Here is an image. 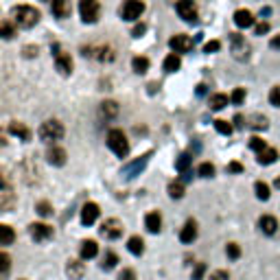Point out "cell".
<instances>
[{
  "mask_svg": "<svg viewBox=\"0 0 280 280\" xmlns=\"http://www.w3.org/2000/svg\"><path fill=\"white\" fill-rule=\"evenodd\" d=\"M11 16H13V22H16L18 26H22V29H31V26H35L37 22H40V11L29 7V4L13 7Z\"/></svg>",
  "mask_w": 280,
  "mask_h": 280,
  "instance_id": "cell-1",
  "label": "cell"
},
{
  "mask_svg": "<svg viewBox=\"0 0 280 280\" xmlns=\"http://www.w3.org/2000/svg\"><path fill=\"white\" fill-rule=\"evenodd\" d=\"M107 147H110L118 158H127L129 142H127V136L123 134V129H112V132L107 134Z\"/></svg>",
  "mask_w": 280,
  "mask_h": 280,
  "instance_id": "cell-2",
  "label": "cell"
},
{
  "mask_svg": "<svg viewBox=\"0 0 280 280\" xmlns=\"http://www.w3.org/2000/svg\"><path fill=\"white\" fill-rule=\"evenodd\" d=\"M37 136L40 140H44V142H57V140H62L64 136V125L59 123V120H44L40 127V132H37Z\"/></svg>",
  "mask_w": 280,
  "mask_h": 280,
  "instance_id": "cell-3",
  "label": "cell"
},
{
  "mask_svg": "<svg viewBox=\"0 0 280 280\" xmlns=\"http://www.w3.org/2000/svg\"><path fill=\"white\" fill-rule=\"evenodd\" d=\"M79 13H81L83 22H96L101 16V4L99 0H79Z\"/></svg>",
  "mask_w": 280,
  "mask_h": 280,
  "instance_id": "cell-4",
  "label": "cell"
},
{
  "mask_svg": "<svg viewBox=\"0 0 280 280\" xmlns=\"http://www.w3.org/2000/svg\"><path fill=\"white\" fill-rule=\"evenodd\" d=\"M142 11H144L142 0H125L123 7H120V16H123V20H127V22L138 20V18L142 16Z\"/></svg>",
  "mask_w": 280,
  "mask_h": 280,
  "instance_id": "cell-5",
  "label": "cell"
},
{
  "mask_svg": "<svg viewBox=\"0 0 280 280\" xmlns=\"http://www.w3.org/2000/svg\"><path fill=\"white\" fill-rule=\"evenodd\" d=\"M123 223L118 221V219H105L103 223H101V236H105V239L110 241H116L123 236Z\"/></svg>",
  "mask_w": 280,
  "mask_h": 280,
  "instance_id": "cell-6",
  "label": "cell"
},
{
  "mask_svg": "<svg viewBox=\"0 0 280 280\" xmlns=\"http://www.w3.org/2000/svg\"><path fill=\"white\" fill-rule=\"evenodd\" d=\"M230 40H232V55H234L239 62L247 59V55H250V46H247L245 37H241L239 33H232Z\"/></svg>",
  "mask_w": 280,
  "mask_h": 280,
  "instance_id": "cell-7",
  "label": "cell"
},
{
  "mask_svg": "<svg viewBox=\"0 0 280 280\" xmlns=\"http://www.w3.org/2000/svg\"><path fill=\"white\" fill-rule=\"evenodd\" d=\"M149 158H151V153H144V156H140L138 160H134V162H129V164H125V166H123V175L127 177V180H132V177L140 175V171L147 166Z\"/></svg>",
  "mask_w": 280,
  "mask_h": 280,
  "instance_id": "cell-8",
  "label": "cell"
},
{
  "mask_svg": "<svg viewBox=\"0 0 280 280\" xmlns=\"http://www.w3.org/2000/svg\"><path fill=\"white\" fill-rule=\"evenodd\" d=\"M175 9H177V13H180L182 20H186V22L197 20V7H195L193 0H180Z\"/></svg>",
  "mask_w": 280,
  "mask_h": 280,
  "instance_id": "cell-9",
  "label": "cell"
},
{
  "mask_svg": "<svg viewBox=\"0 0 280 280\" xmlns=\"http://www.w3.org/2000/svg\"><path fill=\"white\" fill-rule=\"evenodd\" d=\"M55 64H57V70L62 74H70L72 72V59H70L68 53H64L59 46H55Z\"/></svg>",
  "mask_w": 280,
  "mask_h": 280,
  "instance_id": "cell-10",
  "label": "cell"
},
{
  "mask_svg": "<svg viewBox=\"0 0 280 280\" xmlns=\"http://www.w3.org/2000/svg\"><path fill=\"white\" fill-rule=\"evenodd\" d=\"M169 46H171V48H173V53H177V55H180V53H188V50L190 48H193V40H190V37L188 35H173V37H171V40H169Z\"/></svg>",
  "mask_w": 280,
  "mask_h": 280,
  "instance_id": "cell-11",
  "label": "cell"
},
{
  "mask_svg": "<svg viewBox=\"0 0 280 280\" xmlns=\"http://www.w3.org/2000/svg\"><path fill=\"white\" fill-rule=\"evenodd\" d=\"M29 232H31V236H33L37 243H42V241H48L50 236H53V228L46 226V223H31Z\"/></svg>",
  "mask_w": 280,
  "mask_h": 280,
  "instance_id": "cell-12",
  "label": "cell"
},
{
  "mask_svg": "<svg viewBox=\"0 0 280 280\" xmlns=\"http://www.w3.org/2000/svg\"><path fill=\"white\" fill-rule=\"evenodd\" d=\"M99 219V206L94 202H88L86 206L81 208V223L83 226H92V223Z\"/></svg>",
  "mask_w": 280,
  "mask_h": 280,
  "instance_id": "cell-13",
  "label": "cell"
},
{
  "mask_svg": "<svg viewBox=\"0 0 280 280\" xmlns=\"http://www.w3.org/2000/svg\"><path fill=\"white\" fill-rule=\"evenodd\" d=\"M195 239H197V223H195L193 219H188V221L184 223V228L180 230V241L182 243H193Z\"/></svg>",
  "mask_w": 280,
  "mask_h": 280,
  "instance_id": "cell-14",
  "label": "cell"
},
{
  "mask_svg": "<svg viewBox=\"0 0 280 280\" xmlns=\"http://www.w3.org/2000/svg\"><path fill=\"white\" fill-rule=\"evenodd\" d=\"M46 160L50 162L53 166H64L66 164V151H64L62 147H50L48 151H46Z\"/></svg>",
  "mask_w": 280,
  "mask_h": 280,
  "instance_id": "cell-15",
  "label": "cell"
},
{
  "mask_svg": "<svg viewBox=\"0 0 280 280\" xmlns=\"http://www.w3.org/2000/svg\"><path fill=\"white\" fill-rule=\"evenodd\" d=\"M234 24L239 26V29H250V26H254V16H252V11L239 9V11L234 13Z\"/></svg>",
  "mask_w": 280,
  "mask_h": 280,
  "instance_id": "cell-16",
  "label": "cell"
},
{
  "mask_svg": "<svg viewBox=\"0 0 280 280\" xmlns=\"http://www.w3.org/2000/svg\"><path fill=\"white\" fill-rule=\"evenodd\" d=\"M258 228L265 232V234H276V230H278L276 217H272V214H263V217L258 219Z\"/></svg>",
  "mask_w": 280,
  "mask_h": 280,
  "instance_id": "cell-17",
  "label": "cell"
},
{
  "mask_svg": "<svg viewBox=\"0 0 280 280\" xmlns=\"http://www.w3.org/2000/svg\"><path fill=\"white\" fill-rule=\"evenodd\" d=\"M144 226H147V230L151 232V234H158L162 228V217L160 212H149L147 217H144Z\"/></svg>",
  "mask_w": 280,
  "mask_h": 280,
  "instance_id": "cell-18",
  "label": "cell"
},
{
  "mask_svg": "<svg viewBox=\"0 0 280 280\" xmlns=\"http://www.w3.org/2000/svg\"><path fill=\"white\" fill-rule=\"evenodd\" d=\"M9 132L13 134V136H18L20 140H31V129L26 127V125H22V123H18V120H13L11 125H9Z\"/></svg>",
  "mask_w": 280,
  "mask_h": 280,
  "instance_id": "cell-19",
  "label": "cell"
},
{
  "mask_svg": "<svg viewBox=\"0 0 280 280\" xmlns=\"http://www.w3.org/2000/svg\"><path fill=\"white\" fill-rule=\"evenodd\" d=\"M72 7H70V0H53V13L57 18H68Z\"/></svg>",
  "mask_w": 280,
  "mask_h": 280,
  "instance_id": "cell-20",
  "label": "cell"
},
{
  "mask_svg": "<svg viewBox=\"0 0 280 280\" xmlns=\"http://www.w3.org/2000/svg\"><path fill=\"white\" fill-rule=\"evenodd\" d=\"M83 272H86L83 263H79V260H68V265H66V274L70 276V280H79V278L83 276Z\"/></svg>",
  "mask_w": 280,
  "mask_h": 280,
  "instance_id": "cell-21",
  "label": "cell"
},
{
  "mask_svg": "<svg viewBox=\"0 0 280 280\" xmlns=\"http://www.w3.org/2000/svg\"><path fill=\"white\" fill-rule=\"evenodd\" d=\"M96 254H99V245H96V241H83L81 243V258L90 260V258H94Z\"/></svg>",
  "mask_w": 280,
  "mask_h": 280,
  "instance_id": "cell-22",
  "label": "cell"
},
{
  "mask_svg": "<svg viewBox=\"0 0 280 280\" xmlns=\"http://www.w3.org/2000/svg\"><path fill=\"white\" fill-rule=\"evenodd\" d=\"M258 164H274V162L278 160V151L276 149H272V147H267V149H263V151L258 153Z\"/></svg>",
  "mask_w": 280,
  "mask_h": 280,
  "instance_id": "cell-23",
  "label": "cell"
},
{
  "mask_svg": "<svg viewBox=\"0 0 280 280\" xmlns=\"http://www.w3.org/2000/svg\"><path fill=\"white\" fill-rule=\"evenodd\" d=\"M9 206H11V188H9V184L2 180V193H0V210H2V212H7Z\"/></svg>",
  "mask_w": 280,
  "mask_h": 280,
  "instance_id": "cell-24",
  "label": "cell"
},
{
  "mask_svg": "<svg viewBox=\"0 0 280 280\" xmlns=\"http://www.w3.org/2000/svg\"><path fill=\"white\" fill-rule=\"evenodd\" d=\"M182 66V59H180V55L177 53H171L169 57L164 59V70L166 72H175V70H180Z\"/></svg>",
  "mask_w": 280,
  "mask_h": 280,
  "instance_id": "cell-25",
  "label": "cell"
},
{
  "mask_svg": "<svg viewBox=\"0 0 280 280\" xmlns=\"http://www.w3.org/2000/svg\"><path fill=\"white\" fill-rule=\"evenodd\" d=\"M127 247H129V252H132V254L140 256L144 252V241L140 239V236H132V239L127 241Z\"/></svg>",
  "mask_w": 280,
  "mask_h": 280,
  "instance_id": "cell-26",
  "label": "cell"
},
{
  "mask_svg": "<svg viewBox=\"0 0 280 280\" xmlns=\"http://www.w3.org/2000/svg\"><path fill=\"white\" fill-rule=\"evenodd\" d=\"M190 162H193V158H190V153H182V156L177 158V162H175V169L180 171V173H188V166H190Z\"/></svg>",
  "mask_w": 280,
  "mask_h": 280,
  "instance_id": "cell-27",
  "label": "cell"
},
{
  "mask_svg": "<svg viewBox=\"0 0 280 280\" xmlns=\"http://www.w3.org/2000/svg\"><path fill=\"white\" fill-rule=\"evenodd\" d=\"M101 114H103L105 118H114V116L118 114V105H116L114 101H105V103H101Z\"/></svg>",
  "mask_w": 280,
  "mask_h": 280,
  "instance_id": "cell-28",
  "label": "cell"
},
{
  "mask_svg": "<svg viewBox=\"0 0 280 280\" xmlns=\"http://www.w3.org/2000/svg\"><path fill=\"white\" fill-rule=\"evenodd\" d=\"M226 105H228V96L226 94H212V96H210V110L219 112V110H223Z\"/></svg>",
  "mask_w": 280,
  "mask_h": 280,
  "instance_id": "cell-29",
  "label": "cell"
},
{
  "mask_svg": "<svg viewBox=\"0 0 280 280\" xmlns=\"http://www.w3.org/2000/svg\"><path fill=\"white\" fill-rule=\"evenodd\" d=\"M13 239H16V234H13V230L9 226H0V245H11Z\"/></svg>",
  "mask_w": 280,
  "mask_h": 280,
  "instance_id": "cell-30",
  "label": "cell"
},
{
  "mask_svg": "<svg viewBox=\"0 0 280 280\" xmlns=\"http://www.w3.org/2000/svg\"><path fill=\"white\" fill-rule=\"evenodd\" d=\"M116 263H118V256L114 254V252H105L103 256V263H101V269H105V272H110V269L116 267Z\"/></svg>",
  "mask_w": 280,
  "mask_h": 280,
  "instance_id": "cell-31",
  "label": "cell"
},
{
  "mask_svg": "<svg viewBox=\"0 0 280 280\" xmlns=\"http://www.w3.org/2000/svg\"><path fill=\"white\" fill-rule=\"evenodd\" d=\"M132 68H134V72H138V74L147 72L149 70V59L147 57H134L132 59Z\"/></svg>",
  "mask_w": 280,
  "mask_h": 280,
  "instance_id": "cell-32",
  "label": "cell"
},
{
  "mask_svg": "<svg viewBox=\"0 0 280 280\" xmlns=\"http://www.w3.org/2000/svg\"><path fill=\"white\" fill-rule=\"evenodd\" d=\"M254 190H256V197L263 199V202H267L269 195H272V193H269V186L265 184V182H260V180L254 184Z\"/></svg>",
  "mask_w": 280,
  "mask_h": 280,
  "instance_id": "cell-33",
  "label": "cell"
},
{
  "mask_svg": "<svg viewBox=\"0 0 280 280\" xmlns=\"http://www.w3.org/2000/svg\"><path fill=\"white\" fill-rule=\"evenodd\" d=\"M169 197H173V199L184 197V186H182V182H171L169 184Z\"/></svg>",
  "mask_w": 280,
  "mask_h": 280,
  "instance_id": "cell-34",
  "label": "cell"
},
{
  "mask_svg": "<svg viewBox=\"0 0 280 280\" xmlns=\"http://www.w3.org/2000/svg\"><path fill=\"white\" fill-rule=\"evenodd\" d=\"M214 129H217L219 134H223V136H230L232 134V125L228 123V120H221V118L214 120Z\"/></svg>",
  "mask_w": 280,
  "mask_h": 280,
  "instance_id": "cell-35",
  "label": "cell"
},
{
  "mask_svg": "<svg viewBox=\"0 0 280 280\" xmlns=\"http://www.w3.org/2000/svg\"><path fill=\"white\" fill-rule=\"evenodd\" d=\"M96 57H99L101 62H112V59H114V50H112L110 46H101V48H99V55H96Z\"/></svg>",
  "mask_w": 280,
  "mask_h": 280,
  "instance_id": "cell-36",
  "label": "cell"
},
{
  "mask_svg": "<svg viewBox=\"0 0 280 280\" xmlns=\"http://www.w3.org/2000/svg\"><path fill=\"white\" fill-rule=\"evenodd\" d=\"M250 127H254V129H267V118L265 116H252V123H250Z\"/></svg>",
  "mask_w": 280,
  "mask_h": 280,
  "instance_id": "cell-37",
  "label": "cell"
},
{
  "mask_svg": "<svg viewBox=\"0 0 280 280\" xmlns=\"http://www.w3.org/2000/svg\"><path fill=\"white\" fill-rule=\"evenodd\" d=\"M230 101L234 105H241L245 101V88H236L234 92H232V96H230Z\"/></svg>",
  "mask_w": 280,
  "mask_h": 280,
  "instance_id": "cell-38",
  "label": "cell"
},
{
  "mask_svg": "<svg viewBox=\"0 0 280 280\" xmlns=\"http://www.w3.org/2000/svg\"><path fill=\"white\" fill-rule=\"evenodd\" d=\"M226 254H228V258H232V260H236L241 256V247L236 245V243H228L226 247Z\"/></svg>",
  "mask_w": 280,
  "mask_h": 280,
  "instance_id": "cell-39",
  "label": "cell"
},
{
  "mask_svg": "<svg viewBox=\"0 0 280 280\" xmlns=\"http://www.w3.org/2000/svg\"><path fill=\"white\" fill-rule=\"evenodd\" d=\"M0 33H2L4 40H11L13 33H16V31H13V26H11V22L4 20V22H2V26H0Z\"/></svg>",
  "mask_w": 280,
  "mask_h": 280,
  "instance_id": "cell-40",
  "label": "cell"
},
{
  "mask_svg": "<svg viewBox=\"0 0 280 280\" xmlns=\"http://www.w3.org/2000/svg\"><path fill=\"white\" fill-rule=\"evenodd\" d=\"M269 103L274 107H280V86L272 88V92H269Z\"/></svg>",
  "mask_w": 280,
  "mask_h": 280,
  "instance_id": "cell-41",
  "label": "cell"
},
{
  "mask_svg": "<svg viewBox=\"0 0 280 280\" xmlns=\"http://www.w3.org/2000/svg\"><path fill=\"white\" fill-rule=\"evenodd\" d=\"M199 175H202V177H212V175H214V166L210 164V162H204V164H199Z\"/></svg>",
  "mask_w": 280,
  "mask_h": 280,
  "instance_id": "cell-42",
  "label": "cell"
},
{
  "mask_svg": "<svg viewBox=\"0 0 280 280\" xmlns=\"http://www.w3.org/2000/svg\"><path fill=\"white\" fill-rule=\"evenodd\" d=\"M9 265H11V258H9L7 252H2V254H0V272H2V276L9 272Z\"/></svg>",
  "mask_w": 280,
  "mask_h": 280,
  "instance_id": "cell-43",
  "label": "cell"
},
{
  "mask_svg": "<svg viewBox=\"0 0 280 280\" xmlns=\"http://www.w3.org/2000/svg\"><path fill=\"white\" fill-rule=\"evenodd\" d=\"M250 147L254 149L256 153H260V151H263V149H267V144H265V140H260V138H256V136H254V138L250 140Z\"/></svg>",
  "mask_w": 280,
  "mask_h": 280,
  "instance_id": "cell-44",
  "label": "cell"
},
{
  "mask_svg": "<svg viewBox=\"0 0 280 280\" xmlns=\"http://www.w3.org/2000/svg\"><path fill=\"white\" fill-rule=\"evenodd\" d=\"M35 208H37V212H40L42 217H48V214L53 212V208H50V204H48V202H40Z\"/></svg>",
  "mask_w": 280,
  "mask_h": 280,
  "instance_id": "cell-45",
  "label": "cell"
},
{
  "mask_svg": "<svg viewBox=\"0 0 280 280\" xmlns=\"http://www.w3.org/2000/svg\"><path fill=\"white\" fill-rule=\"evenodd\" d=\"M208 280H230V274L223 272V269H217V272L210 274V278H208Z\"/></svg>",
  "mask_w": 280,
  "mask_h": 280,
  "instance_id": "cell-46",
  "label": "cell"
},
{
  "mask_svg": "<svg viewBox=\"0 0 280 280\" xmlns=\"http://www.w3.org/2000/svg\"><path fill=\"white\" fill-rule=\"evenodd\" d=\"M221 48V42H217V40H212V42H208L206 46H204V53H217V50Z\"/></svg>",
  "mask_w": 280,
  "mask_h": 280,
  "instance_id": "cell-47",
  "label": "cell"
},
{
  "mask_svg": "<svg viewBox=\"0 0 280 280\" xmlns=\"http://www.w3.org/2000/svg\"><path fill=\"white\" fill-rule=\"evenodd\" d=\"M204 274H206V265L197 263V267H195V272H193V280H202Z\"/></svg>",
  "mask_w": 280,
  "mask_h": 280,
  "instance_id": "cell-48",
  "label": "cell"
},
{
  "mask_svg": "<svg viewBox=\"0 0 280 280\" xmlns=\"http://www.w3.org/2000/svg\"><path fill=\"white\" fill-rule=\"evenodd\" d=\"M118 280H136V272L134 269H123L118 274Z\"/></svg>",
  "mask_w": 280,
  "mask_h": 280,
  "instance_id": "cell-49",
  "label": "cell"
},
{
  "mask_svg": "<svg viewBox=\"0 0 280 280\" xmlns=\"http://www.w3.org/2000/svg\"><path fill=\"white\" fill-rule=\"evenodd\" d=\"M144 31H147V24H142V22H140V24H136V26H134L132 35H134V37H140V35L144 33Z\"/></svg>",
  "mask_w": 280,
  "mask_h": 280,
  "instance_id": "cell-50",
  "label": "cell"
},
{
  "mask_svg": "<svg viewBox=\"0 0 280 280\" xmlns=\"http://www.w3.org/2000/svg\"><path fill=\"white\" fill-rule=\"evenodd\" d=\"M269 31V24L267 22H260V24H256V35H265Z\"/></svg>",
  "mask_w": 280,
  "mask_h": 280,
  "instance_id": "cell-51",
  "label": "cell"
},
{
  "mask_svg": "<svg viewBox=\"0 0 280 280\" xmlns=\"http://www.w3.org/2000/svg\"><path fill=\"white\" fill-rule=\"evenodd\" d=\"M228 171H230V173H241L243 166H241L239 162H230V164H228Z\"/></svg>",
  "mask_w": 280,
  "mask_h": 280,
  "instance_id": "cell-52",
  "label": "cell"
},
{
  "mask_svg": "<svg viewBox=\"0 0 280 280\" xmlns=\"http://www.w3.org/2000/svg\"><path fill=\"white\" fill-rule=\"evenodd\" d=\"M269 44H272V48H280V35L272 37V42H269Z\"/></svg>",
  "mask_w": 280,
  "mask_h": 280,
  "instance_id": "cell-53",
  "label": "cell"
},
{
  "mask_svg": "<svg viewBox=\"0 0 280 280\" xmlns=\"http://www.w3.org/2000/svg\"><path fill=\"white\" fill-rule=\"evenodd\" d=\"M234 123H236V127H245V123H243V116H234Z\"/></svg>",
  "mask_w": 280,
  "mask_h": 280,
  "instance_id": "cell-54",
  "label": "cell"
},
{
  "mask_svg": "<svg viewBox=\"0 0 280 280\" xmlns=\"http://www.w3.org/2000/svg\"><path fill=\"white\" fill-rule=\"evenodd\" d=\"M197 94H206V86H204V83L197 86Z\"/></svg>",
  "mask_w": 280,
  "mask_h": 280,
  "instance_id": "cell-55",
  "label": "cell"
},
{
  "mask_svg": "<svg viewBox=\"0 0 280 280\" xmlns=\"http://www.w3.org/2000/svg\"><path fill=\"white\" fill-rule=\"evenodd\" d=\"M274 186H276V188H280V177H276V182H274Z\"/></svg>",
  "mask_w": 280,
  "mask_h": 280,
  "instance_id": "cell-56",
  "label": "cell"
},
{
  "mask_svg": "<svg viewBox=\"0 0 280 280\" xmlns=\"http://www.w3.org/2000/svg\"><path fill=\"white\" fill-rule=\"evenodd\" d=\"M18 280H26V278H18Z\"/></svg>",
  "mask_w": 280,
  "mask_h": 280,
  "instance_id": "cell-57",
  "label": "cell"
}]
</instances>
